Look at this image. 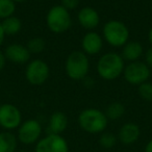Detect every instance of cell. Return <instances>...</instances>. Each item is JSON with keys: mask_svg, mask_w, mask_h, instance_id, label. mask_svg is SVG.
<instances>
[{"mask_svg": "<svg viewBox=\"0 0 152 152\" xmlns=\"http://www.w3.org/2000/svg\"><path fill=\"white\" fill-rule=\"evenodd\" d=\"M124 71V59L115 52L103 54L97 64V72L105 80L118 78Z\"/></svg>", "mask_w": 152, "mask_h": 152, "instance_id": "obj_1", "label": "cell"}, {"mask_svg": "<svg viewBox=\"0 0 152 152\" xmlns=\"http://www.w3.org/2000/svg\"><path fill=\"white\" fill-rule=\"evenodd\" d=\"M107 117L96 108H88L80 113L78 123L85 131L90 133H98L103 131L107 126Z\"/></svg>", "mask_w": 152, "mask_h": 152, "instance_id": "obj_2", "label": "cell"}, {"mask_svg": "<svg viewBox=\"0 0 152 152\" xmlns=\"http://www.w3.org/2000/svg\"><path fill=\"white\" fill-rule=\"evenodd\" d=\"M66 73L71 79L83 80L87 77L90 63L85 52L74 51L68 56L66 61Z\"/></svg>", "mask_w": 152, "mask_h": 152, "instance_id": "obj_3", "label": "cell"}, {"mask_svg": "<svg viewBox=\"0 0 152 152\" xmlns=\"http://www.w3.org/2000/svg\"><path fill=\"white\" fill-rule=\"evenodd\" d=\"M47 26L54 34H63L72 25L69 11L63 5H55L49 10L46 18Z\"/></svg>", "mask_w": 152, "mask_h": 152, "instance_id": "obj_4", "label": "cell"}, {"mask_svg": "<svg viewBox=\"0 0 152 152\" xmlns=\"http://www.w3.org/2000/svg\"><path fill=\"white\" fill-rule=\"evenodd\" d=\"M103 37L106 42L112 46H124L128 40L129 30L123 22L112 20L104 25Z\"/></svg>", "mask_w": 152, "mask_h": 152, "instance_id": "obj_5", "label": "cell"}, {"mask_svg": "<svg viewBox=\"0 0 152 152\" xmlns=\"http://www.w3.org/2000/svg\"><path fill=\"white\" fill-rule=\"evenodd\" d=\"M124 78L130 85H142L150 77V68L142 61H132L124 68Z\"/></svg>", "mask_w": 152, "mask_h": 152, "instance_id": "obj_6", "label": "cell"}, {"mask_svg": "<svg viewBox=\"0 0 152 152\" xmlns=\"http://www.w3.org/2000/svg\"><path fill=\"white\" fill-rule=\"evenodd\" d=\"M26 79L34 86H41L47 80L49 76V67L41 59L32 61L26 68Z\"/></svg>", "mask_w": 152, "mask_h": 152, "instance_id": "obj_7", "label": "cell"}, {"mask_svg": "<svg viewBox=\"0 0 152 152\" xmlns=\"http://www.w3.org/2000/svg\"><path fill=\"white\" fill-rule=\"evenodd\" d=\"M21 123V113L15 105L5 103L0 105V126L5 129H15Z\"/></svg>", "mask_w": 152, "mask_h": 152, "instance_id": "obj_8", "label": "cell"}, {"mask_svg": "<svg viewBox=\"0 0 152 152\" xmlns=\"http://www.w3.org/2000/svg\"><path fill=\"white\" fill-rule=\"evenodd\" d=\"M36 152H69V147L59 134H48L38 143Z\"/></svg>", "mask_w": 152, "mask_h": 152, "instance_id": "obj_9", "label": "cell"}, {"mask_svg": "<svg viewBox=\"0 0 152 152\" xmlns=\"http://www.w3.org/2000/svg\"><path fill=\"white\" fill-rule=\"evenodd\" d=\"M42 127L37 120H28L20 126L18 131V137L23 144L29 145L40 137Z\"/></svg>", "mask_w": 152, "mask_h": 152, "instance_id": "obj_10", "label": "cell"}, {"mask_svg": "<svg viewBox=\"0 0 152 152\" xmlns=\"http://www.w3.org/2000/svg\"><path fill=\"white\" fill-rule=\"evenodd\" d=\"M4 55L9 61L16 64H24L30 58V52L27 47L20 44H12L7 47Z\"/></svg>", "mask_w": 152, "mask_h": 152, "instance_id": "obj_11", "label": "cell"}, {"mask_svg": "<svg viewBox=\"0 0 152 152\" xmlns=\"http://www.w3.org/2000/svg\"><path fill=\"white\" fill-rule=\"evenodd\" d=\"M78 22L83 28L87 29H93L98 26L100 22V17L98 13L92 7H83L78 13Z\"/></svg>", "mask_w": 152, "mask_h": 152, "instance_id": "obj_12", "label": "cell"}, {"mask_svg": "<svg viewBox=\"0 0 152 152\" xmlns=\"http://www.w3.org/2000/svg\"><path fill=\"white\" fill-rule=\"evenodd\" d=\"M81 46L88 54H97L102 48V39L97 32H88L83 37Z\"/></svg>", "mask_w": 152, "mask_h": 152, "instance_id": "obj_13", "label": "cell"}, {"mask_svg": "<svg viewBox=\"0 0 152 152\" xmlns=\"http://www.w3.org/2000/svg\"><path fill=\"white\" fill-rule=\"evenodd\" d=\"M140 137V128L134 123H126L119 131V139L125 145L134 143Z\"/></svg>", "mask_w": 152, "mask_h": 152, "instance_id": "obj_14", "label": "cell"}, {"mask_svg": "<svg viewBox=\"0 0 152 152\" xmlns=\"http://www.w3.org/2000/svg\"><path fill=\"white\" fill-rule=\"evenodd\" d=\"M68 126V118L64 113L55 112L50 117L48 126L49 134H61Z\"/></svg>", "mask_w": 152, "mask_h": 152, "instance_id": "obj_15", "label": "cell"}, {"mask_svg": "<svg viewBox=\"0 0 152 152\" xmlns=\"http://www.w3.org/2000/svg\"><path fill=\"white\" fill-rule=\"evenodd\" d=\"M143 54V46L139 42L126 43L123 47L122 57L123 59L130 61H137Z\"/></svg>", "mask_w": 152, "mask_h": 152, "instance_id": "obj_16", "label": "cell"}, {"mask_svg": "<svg viewBox=\"0 0 152 152\" xmlns=\"http://www.w3.org/2000/svg\"><path fill=\"white\" fill-rule=\"evenodd\" d=\"M17 148V139L11 132L0 133V152H15Z\"/></svg>", "mask_w": 152, "mask_h": 152, "instance_id": "obj_17", "label": "cell"}, {"mask_svg": "<svg viewBox=\"0 0 152 152\" xmlns=\"http://www.w3.org/2000/svg\"><path fill=\"white\" fill-rule=\"evenodd\" d=\"M1 26H2V29L5 34L14 36V34H18L21 30L22 24L19 18L11 16V17L7 18V19H3Z\"/></svg>", "mask_w": 152, "mask_h": 152, "instance_id": "obj_18", "label": "cell"}, {"mask_svg": "<svg viewBox=\"0 0 152 152\" xmlns=\"http://www.w3.org/2000/svg\"><path fill=\"white\" fill-rule=\"evenodd\" d=\"M124 105L122 103H120V102H114V103L110 104L107 106L105 116L107 117V119H110V120H117V119H120L124 115Z\"/></svg>", "mask_w": 152, "mask_h": 152, "instance_id": "obj_19", "label": "cell"}, {"mask_svg": "<svg viewBox=\"0 0 152 152\" xmlns=\"http://www.w3.org/2000/svg\"><path fill=\"white\" fill-rule=\"evenodd\" d=\"M16 5L13 0H0V19H7L15 13Z\"/></svg>", "mask_w": 152, "mask_h": 152, "instance_id": "obj_20", "label": "cell"}, {"mask_svg": "<svg viewBox=\"0 0 152 152\" xmlns=\"http://www.w3.org/2000/svg\"><path fill=\"white\" fill-rule=\"evenodd\" d=\"M45 48V41L41 38H34L29 40L27 44V49L30 53H40Z\"/></svg>", "mask_w": 152, "mask_h": 152, "instance_id": "obj_21", "label": "cell"}, {"mask_svg": "<svg viewBox=\"0 0 152 152\" xmlns=\"http://www.w3.org/2000/svg\"><path fill=\"white\" fill-rule=\"evenodd\" d=\"M117 143V137L112 132H105L103 134H101L99 139V144L102 146L103 148L106 149H110L113 148Z\"/></svg>", "mask_w": 152, "mask_h": 152, "instance_id": "obj_22", "label": "cell"}, {"mask_svg": "<svg viewBox=\"0 0 152 152\" xmlns=\"http://www.w3.org/2000/svg\"><path fill=\"white\" fill-rule=\"evenodd\" d=\"M139 94L143 99L147 101H152V83H143L139 86Z\"/></svg>", "mask_w": 152, "mask_h": 152, "instance_id": "obj_23", "label": "cell"}, {"mask_svg": "<svg viewBox=\"0 0 152 152\" xmlns=\"http://www.w3.org/2000/svg\"><path fill=\"white\" fill-rule=\"evenodd\" d=\"M79 1L80 0H61V5L68 11H71L78 7Z\"/></svg>", "mask_w": 152, "mask_h": 152, "instance_id": "obj_24", "label": "cell"}, {"mask_svg": "<svg viewBox=\"0 0 152 152\" xmlns=\"http://www.w3.org/2000/svg\"><path fill=\"white\" fill-rule=\"evenodd\" d=\"M145 59H146L145 64L150 69H152V47L147 50V52H146V54H145Z\"/></svg>", "mask_w": 152, "mask_h": 152, "instance_id": "obj_25", "label": "cell"}, {"mask_svg": "<svg viewBox=\"0 0 152 152\" xmlns=\"http://www.w3.org/2000/svg\"><path fill=\"white\" fill-rule=\"evenodd\" d=\"M5 61H7V57H5V55L0 51V70H2L3 68H4Z\"/></svg>", "mask_w": 152, "mask_h": 152, "instance_id": "obj_26", "label": "cell"}, {"mask_svg": "<svg viewBox=\"0 0 152 152\" xmlns=\"http://www.w3.org/2000/svg\"><path fill=\"white\" fill-rule=\"evenodd\" d=\"M4 37H5V34L2 29V26H1V23H0V46L1 44L3 43V40H4Z\"/></svg>", "mask_w": 152, "mask_h": 152, "instance_id": "obj_27", "label": "cell"}, {"mask_svg": "<svg viewBox=\"0 0 152 152\" xmlns=\"http://www.w3.org/2000/svg\"><path fill=\"white\" fill-rule=\"evenodd\" d=\"M145 151H146V152H152V140L149 142V143L147 144V146H146Z\"/></svg>", "mask_w": 152, "mask_h": 152, "instance_id": "obj_28", "label": "cell"}, {"mask_svg": "<svg viewBox=\"0 0 152 152\" xmlns=\"http://www.w3.org/2000/svg\"><path fill=\"white\" fill-rule=\"evenodd\" d=\"M148 39H149V42L152 44V28L149 30V34H148Z\"/></svg>", "mask_w": 152, "mask_h": 152, "instance_id": "obj_29", "label": "cell"}, {"mask_svg": "<svg viewBox=\"0 0 152 152\" xmlns=\"http://www.w3.org/2000/svg\"><path fill=\"white\" fill-rule=\"evenodd\" d=\"M14 2H23V1H25V0H13Z\"/></svg>", "mask_w": 152, "mask_h": 152, "instance_id": "obj_30", "label": "cell"}, {"mask_svg": "<svg viewBox=\"0 0 152 152\" xmlns=\"http://www.w3.org/2000/svg\"><path fill=\"white\" fill-rule=\"evenodd\" d=\"M20 152H27V151H20Z\"/></svg>", "mask_w": 152, "mask_h": 152, "instance_id": "obj_31", "label": "cell"}, {"mask_svg": "<svg viewBox=\"0 0 152 152\" xmlns=\"http://www.w3.org/2000/svg\"><path fill=\"white\" fill-rule=\"evenodd\" d=\"M151 2H152V0H151Z\"/></svg>", "mask_w": 152, "mask_h": 152, "instance_id": "obj_32", "label": "cell"}]
</instances>
